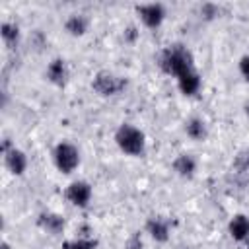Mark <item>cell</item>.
I'll return each mask as SVG.
<instances>
[{"label":"cell","mask_w":249,"mask_h":249,"mask_svg":"<svg viewBox=\"0 0 249 249\" xmlns=\"http://www.w3.org/2000/svg\"><path fill=\"white\" fill-rule=\"evenodd\" d=\"M158 64H160L161 72H165L169 76H175V78H179L183 72L195 68L193 66V54L183 45H169V47H165L160 53V56H158Z\"/></svg>","instance_id":"6da1fadb"},{"label":"cell","mask_w":249,"mask_h":249,"mask_svg":"<svg viewBox=\"0 0 249 249\" xmlns=\"http://www.w3.org/2000/svg\"><path fill=\"white\" fill-rule=\"evenodd\" d=\"M239 74L243 76V80L249 84V54H243L241 58H239Z\"/></svg>","instance_id":"ffe728a7"},{"label":"cell","mask_w":249,"mask_h":249,"mask_svg":"<svg viewBox=\"0 0 249 249\" xmlns=\"http://www.w3.org/2000/svg\"><path fill=\"white\" fill-rule=\"evenodd\" d=\"M123 37H124V41H126V43H134V41L138 39V29H136L134 25H128V27L124 29Z\"/></svg>","instance_id":"44dd1931"},{"label":"cell","mask_w":249,"mask_h":249,"mask_svg":"<svg viewBox=\"0 0 249 249\" xmlns=\"http://www.w3.org/2000/svg\"><path fill=\"white\" fill-rule=\"evenodd\" d=\"M89 29V19L86 14H70L64 19V31L72 37H82Z\"/></svg>","instance_id":"5bb4252c"},{"label":"cell","mask_w":249,"mask_h":249,"mask_svg":"<svg viewBox=\"0 0 249 249\" xmlns=\"http://www.w3.org/2000/svg\"><path fill=\"white\" fill-rule=\"evenodd\" d=\"M68 76H70V72H68V64H66L64 58L56 56V58H53V60L47 64L45 78H47L53 86H56V88H64L66 82H68Z\"/></svg>","instance_id":"52a82bcc"},{"label":"cell","mask_w":249,"mask_h":249,"mask_svg":"<svg viewBox=\"0 0 249 249\" xmlns=\"http://www.w3.org/2000/svg\"><path fill=\"white\" fill-rule=\"evenodd\" d=\"M64 196H66V200H68L70 204H74V206H78V208H86V206L91 202L93 189H91V185H89L88 181L76 179V181H72V183L66 187Z\"/></svg>","instance_id":"8992f818"},{"label":"cell","mask_w":249,"mask_h":249,"mask_svg":"<svg viewBox=\"0 0 249 249\" xmlns=\"http://www.w3.org/2000/svg\"><path fill=\"white\" fill-rule=\"evenodd\" d=\"M235 165H237L239 169H247V167H249V150H247L245 154H241V156L237 158V161H235Z\"/></svg>","instance_id":"7402d4cb"},{"label":"cell","mask_w":249,"mask_h":249,"mask_svg":"<svg viewBox=\"0 0 249 249\" xmlns=\"http://www.w3.org/2000/svg\"><path fill=\"white\" fill-rule=\"evenodd\" d=\"M196 165H198V163H196V158H195L193 154H179V156H175V160H173V163H171L173 171H175L179 177H183V179L195 177Z\"/></svg>","instance_id":"7c38bea8"},{"label":"cell","mask_w":249,"mask_h":249,"mask_svg":"<svg viewBox=\"0 0 249 249\" xmlns=\"http://www.w3.org/2000/svg\"><path fill=\"white\" fill-rule=\"evenodd\" d=\"M134 10H136V14H138V18H140L142 25H144V27H148V29H158V27L163 23L165 16H167L165 6H163V4H160V2L138 4Z\"/></svg>","instance_id":"5b68a950"},{"label":"cell","mask_w":249,"mask_h":249,"mask_svg":"<svg viewBox=\"0 0 249 249\" xmlns=\"http://www.w3.org/2000/svg\"><path fill=\"white\" fill-rule=\"evenodd\" d=\"M37 224H39V228H41L43 231H47L49 235H58V233H62V231H64V226H66L64 218H62L60 214H56V212H51V210L41 212L39 218H37Z\"/></svg>","instance_id":"8fae6325"},{"label":"cell","mask_w":249,"mask_h":249,"mask_svg":"<svg viewBox=\"0 0 249 249\" xmlns=\"http://www.w3.org/2000/svg\"><path fill=\"white\" fill-rule=\"evenodd\" d=\"M53 161L60 173L70 175L80 165V150L72 142H58L53 150Z\"/></svg>","instance_id":"3957f363"},{"label":"cell","mask_w":249,"mask_h":249,"mask_svg":"<svg viewBox=\"0 0 249 249\" xmlns=\"http://www.w3.org/2000/svg\"><path fill=\"white\" fill-rule=\"evenodd\" d=\"M247 249H249V239H247Z\"/></svg>","instance_id":"d4e9b609"},{"label":"cell","mask_w":249,"mask_h":249,"mask_svg":"<svg viewBox=\"0 0 249 249\" xmlns=\"http://www.w3.org/2000/svg\"><path fill=\"white\" fill-rule=\"evenodd\" d=\"M228 233L233 241H247L249 239V216L235 214L228 222Z\"/></svg>","instance_id":"4fadbf2b"},{"label":"cell","mask_w":249,"mask_h":249,"mask_svg":"<svg viewBox=\"0 0 249 249\" xmlns=\"http://www.w3.org/2000/svg\"><path fill=\"white\" fill-rule=\"evenodd\" d=\"M2 249H12V247H10V243H6V241H4V243H2Z\"/></svg>","instance_id":"603a6c76"},{"label":"cell","mask_w":249,"mask_h":249,"mask_svg":"<svg viewBox=\"0 0 249 249\" xmlns=\"http://www.w3.org/2000/svg\"><path fill=\"white\" fill-rule=\"evenodd\" d=\"M91 88L95 93L103 97H113V95H119L126 88V80L109 70H99L91 80Z\"/></svg>","instance_id":"277c9868"},{"label":"cell","mask_w":249,"mask_h":249,"mask_svg":"<svg viewBox=\"0 0 249 249\" xmlns=\"http://www.w3.org/2000/svg\"><path fill=\"white\" fill-rule=\"evenodd\" d=\"M146 231L148 235L158 241V243H165L169 239V233H171V228H169V222L161 216H150L146 220Z\"/></svg>","instance_id":"30bf717a"},{"label":"cell","mask_w":249,"mask_h":249,"mask_svg":"<svg viewBox=\"0 0 249 249\" xmlns=\"http://www.w3.org/2000/svg\"><path fill=\"white\" fill-rule=\"evenodd\" d=\"M115 144L126 156H142L146 150V134L132 123H123L115 130Z\"/></svg>","instance_id":"7a4b0ae2"},{"label":"cell","mask_w":249,"mask_h":249,"mask_svg":"<svg viewBox=\"0 0 249 249\" xmlns=\"http://www.w3.org/2000/svg\"><path fill=\"white\" fill-rule=\"evenodd\" d=\"M177 88H179V91H181L183 95H187V97L196 95V93L200 91V88H202V78H200V74H198L195 68H191V70L183 72V74L177 78Z\"/></svg>","instance_id":"9c48e42d"},{"label":"cell","mask_w":249,"mask_h":249,"mask_svg":"<svg viewBox=\"0 0 249 249\" xmlns=\"http://www.w3.org/2000/svg\"><path fill=\"white\" fill-rule=\"evenodd\" d=\"M185 132L191 140L195 142H202L206 136H208V126L204 123V119L200 117H191L187 123H185Z\"/></svg>","instance_id":"9a60e30c"},{"label":"cell","mask_w":249,"mask_h":249,"mask_svg":"<svg viewBox=\"0 0 249 249\" xmlns=\"http://www.w3.org/2000/svg\"><path fill=\"white\" fill-rule=\"evenodd\" d=\"M124 249H144V239L140 235V231H132L124 243Z\"/></svg>","instance_id":"ac0fdd59"},{"label":"cell","mask_w":249,"mask_h":249,"mask_svg":"<svg viewBox=\"0 0 249 249\" xmlns=\"http://www.w3.org/2000/svg\"><path fill=\"white\" fill-rule=\"evenodd\" d=\"M0 37H2V41H4V45H6L8 49L18 47L19 37H21L19 25L14 23V21H2V25H0Z\"/></svg>","instance_id":"2e32d148"},{"label":"cell","mask_w":249,"mask_h":249,"mask_svg":"<svg viewBox=\"0 0 249 249\" xmlns=\"http://www.w3.org/2000/svg\"><path fill=\"white\" fill-rule=\"evenodd\" d=\"M4 156V165L6 169L12 173V175H23L27 171V165H29V160H27V154L23 150H19L18 146H14L10 152L2 154Z\"/></svg>","instance_id":"ba28073f"},{"label":"cell","mask_w":249,"mask_h":249,"mask_svg":"<svg viewBox=\"0 0 249 249\" xmlns=\"http://www.w3.org/2000/svg\"><path fill=\"white\" fill-rule=\"evenodd\" d=\"M200 16H204L206 19H212V18L220 16V6L212 4V2H206V4L200 6Z\"/></svg>","instance_id":"d6986e66"},{"label":"cell","mask_w":249,"mask_h":249,"mask_svg":"<svg viewBox=\"0 0 249 249\" xmlns=\"http://www.w3.org/2000/svg\"><path fill=\"white\" fill-rule=\"evenodd\" d=\"M245 115H247V117H249V101H247V103H245Z\"/></svg>","instance_id":"cb8c5ba5"},{"label":"cell","mask_w":249,"mask_h":249,"mask_svg":"<svg viewBox=\"0 0 249 249\" xmlns=\"http://www.w3.org/2000/svg\"><path fill=\"white\" fill-rule=\"evenodd\" d=\"M97 241L91 237H74L62 243V249H95Z\"/></svg>","instance_id":"e0dca14e"}]
</instances>
